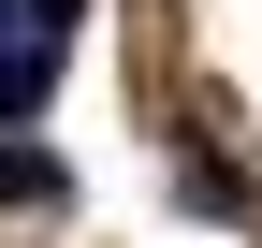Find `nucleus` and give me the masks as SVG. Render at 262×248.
<instances>
[{
    "instance_id": "obj_1",
    "label": "nucleus",
    "mask_w": 262,
    "mask_h": 248,
    "mask_svg": "<svg viewBox=\"0 0 262 248\" xmlns=\"http://www.w3.org/2000/svg\"><path fill=\"white\" fill-rule=\"evenodd\" d=\"M44 88H58V15L0 0V117H44Z\"/></svg>"
},
{
    "instance_id": "obj_2",
    "label": "nucleus",
    "mask_w": 262,
    "mask_h": 248,
    "mask_svg": "<svg viewBox=\"0 0 262 248\" xmlns=\"http://www.w3.org/2000/svg\"><path fill=\"white\" fill-rule=\"evenodd\" d=\"M0 204H58V161L44 146H0Z\"/></svg>"
}]
</instances>
